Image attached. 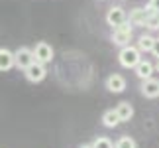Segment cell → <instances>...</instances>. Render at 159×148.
Listing matches in <instances>:
<instances>
[{
    "instance_id": "cell-1",
    "label": "cell",
    "mask_w": 159,
    "mask_h": 148,
    "mask_svg": "<svg viewBox=\"0 0 159 148\" xmlns=\"http://www.w3.org/2000/svg\"><path fill=\"white\" fill-rule=\"evenodd\" d=\"M118 61L126 69H136V65L142 61V52L138 49V46H124L118 52Z\"/></svg>"
},
{
    "instance_id": "cell-2",
    "label": "cell",
    "mask_w": 159,
    "mask_h": 148,
    "mask_svg": "<svg viewBox=\"0 0 159 148\" xmlns=\"http://www.w3.org/2000/svg\"><path fill=\"white\" fill-rule=\"evenodd\" d=\"M134 24L132 22H124L122 26L118 28H114V32H112V42L116 46H120V47H124V46H130V42H132V36H134Z\"/></svg>"
},
{
    "instance_id": "cell-3",
    "label": "cell",
    "mask_w": 159,
    "mask_h": 148,
    "mask_svg": "<svg viewBox=\"0 0 159 148\" xmlns=\"http://www.w3.org/2000/svg\"><path fill=\"white\" fill-rule=\"evenodd\" d=\"M24 75L30 83H41L47 75V69L43 63H39V61H34L32 65L28 67V69H24Z\"/></svg>"
},
{
    "instance_id": "cell-4",
    "label": "cell",
    "mask_w": 159,
    "mask_h": 148,
    "mask_svg": "<svg viewBox=\"0 0 159 148\" xmlns=\"http://www.w3.org/2000/svg\"><path fill=\"white\" fill-rule=\"evenodd\" d=\"M34 55H35V61H39V63H51L53 61V47L47 44V42H39V44H35L34 47Z\"/></svg>"
},
{
    "instance_id": "cell-5",
    "label": "cell",
    "mask_w": 159,
    "mask_h": 148,
    "mask_svg": "<svg viewBox=\"0 0 159 148\" xmlns=\"http://www.w3.org/2000/svg\"><path fill=\"white\" fill-rule=\"evenodd\" d=\"M14 53H16V67L18 69H28L35 61L34 49H30V47H20V49H16Z\"/></svg>"
},
{
    "instance_id": "cell-6",
    "label": "cell",
    "mask_w": 159,
    "mask_h": 148,
    "mask_svg": "<svg viewBox=\"0 0 159 148\" xmlns=\"http://www.w3.org/2000/svg\"><path fill=\"white\" fill-rule=\"evenodd\" d=\"M106 22H108V26H112V28L122 26L124 22H128L126 10L122 8V6H112V8L108 10V14H106Z\"/></svg>"
},
{
    "instance_id": "cell-7",
    "label": "cell",
    "mask_w": 159,
    "mask_h": 148,
    "mask_svg": "<svg viewBox=\"0 0 159 148\" xmlns=\"http://www.w3.org/2000/svg\"><path fill=\"white\" fill-rule=\"evenodd\" d=\"M139 91L145 99H157L159 97V79H143L142 85H139Z\"/></svg>"
},
{
    "instance_id": "cell-8",
    "label": "cell",
    "mask_w": 159,
    "mask_h": 148,
    "mask_svg": "<svg viewBox=\"0 0 159 148\" xmlns=\"http://www.w3.org/2000/svg\"><path fill=\"white\" fill-rule=\"evenodd\" d=\"M153 14V10L149 8H134L130 12V22L134 24V26H148V20H149V16Z\"/></svg>"
},
{
    "instance_id": "cell-9",
    "label": "cell",
    "mask_w": 159,
    "mask_h": 148,
    "mask_svg": "<svg viewBox=\"0 0 159 148\" xmlns=\"http://www.w3.org/2000/svg\"><path fill=\"white\" fill-rule=\"evenodd\" d=\"M106 89L110 93H122L126 89V79L120 73H112V75L106 77Z\"/></svg>"
},
{
    "instance_id": "cell-10",
    "label": "cell",
    "mask_w": 159,
    "mask_h": 148,
    "mask_svg": "<svg viewBox=\"0 0 159 148\" xmlns=\"http://www.w3.org/2000/svg\"><path fill=\"white\" fill-rule=\"evenodd\" d=\"M16 65V53L6 47H0V71H8Z\"/></svg>"
},
{
    "instance_id": "cell-11",
    "label": "cell",
    "mask_w": 159,
    "mask_h": 148,
    "mask_svg": "<svg viewBox=\"0 0 159 148\" xmlns=\"http://www.w3.org/2000/svg\"><path fill=\"white\" fill-rule=\"evenodd\" d=\"M134 71H136V75L143 81V79H149L151 75H153L155 65L151 63V61H148V59H142V61H139V63L136 65V69H134Z\"/></svg>"
},
{
    "instance_id": "cell-12",
    "label": "cell",
    "mask_w": 159,
    "mask_h": 148,
    "mask_svg": "<svg viewBox=\"0 0 159 148\" xmlns=\"http://www.w3.org/2000/svg\"><path fill=\"white\" fill-rule=\"evenodd\" d=\"M120 115H118V111L116 109H108L102 113V125H104L106 128H116L120 125Z\"/></svg>"
},
{
    "instance_id": "cell-13",
    "label": "cell",
    "mask_w": 159,
    "mask_h": 148,
    "mask_svg": "<svg viewBox=\"0 0 159 148\" xmlns=\"http://www.w3.org/2000/svg\"><path fill=\"white\" fill-rule=\"evenodd\" d=\"M155 40H157V38H153V36H149V34H142V36L138 38V49H139V52H145V53L153 52Z\"/></svg>"
},
{
    "instance_id": "cell-14",
    "label": "cell",
    "mask_w": 159,
    "mask_h": 148,
    "mask_svg": "<svg viewBox=\"0 0 159 148\" xmlns=\"http://www.w3.org/2000/svg\"><path fill=\"white\" fill-rule=\"evenodd\" d=\"M116 111H118V115H120V121L122 122H128L134 116V107L128 101H122L118 107H116Z\"/></svg>"
},
{
    "instance_id": "cell-15",
    "label": "cell",
    "mask_w": 159,
    "mask_h": 148,
    "mask_svg": "<svg viewBox=\"0 0 159 148\" xmlns=\"http://www.w3.org/2000/svg\"><path fill=\"white\" fill-rule=\"evenodd\" d=\"M114 148H138V144L132 136H120L114 142Z\"/></svg>"
},
{
    "instance_id": "cell-16",
    "label": "cell",
    "mask_w": 159,
    "mask_h": 148,
    "mask_svg": "<svg viewBox=\"0 0 159 148\" xmlns=\"http://www.w3.org/2000/svg\"><path fill=\"white\" fill-rule=\"evenodd\" d=\"M94 148H114V142L106 136H96V140L93 142Z\"/></svg>"
},
{
    "instance_id": "cell-17",
    "label": "cell",
    "mask_w": 159,
    "mask_h": 148,
    "mask_svg": "<svg viewBox=\"0 0 159 148\" xmlns=\"http://www.w3.org/2000/svg\"><path fill=\"white\" fill-rule=\"evenodd\" d=\"M148 6H149V8L153 10V12H159V0H149V4H148Z\"/></svg>"
},
{
    "instance_id": "cell-18",
    "label": "cell",
    "mask_w": 159,
    "mask_h": 148,
    "mask_svg": "<svg viewBox=\"0 0 159 148\" xmlns=\"http://www.w3.org/2000/svg\"><path fill=\"white\" fill-rule=\"evenodd\" d=\"M151 53H153V55H155V57L159 59V38L155 40V46H153V52H151Z\"/></svg>"
},
{
    "instance_id": "cell-19",
    "label": "cell",
    "mask_w": 159,
    "mask_h": 148,
    "mask_svg": "<svg viewBox=\"0 0 159 148\" xmlns=\"http://www.w3.org/2000/svg\"><path fill=\"white\" fill-rule=\"evenodd\" d=\"M79 148H94L93 144H83V146H79Z\"/></svg>"
},
{
    "instance_id": "cell-20",
    "label": "cell",
    "mask_w": 159,
    "mask_h": 148,
    "mask_svg": "<svg viewBox=\"0 0 159 148\" xmlns=\"http://www.w3.org/2000/svg\"><path fill=\"white\" fill-rule=\"evenodd\" d=\"M155 69H157V71H159V59H157V63H155Z\"/></svg>"
}]
</instances>
